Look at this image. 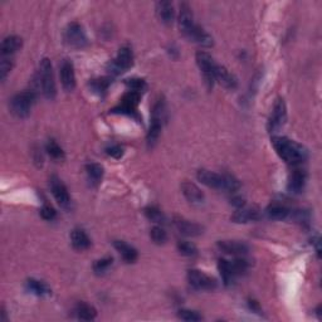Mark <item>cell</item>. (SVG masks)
<instances>
[{
    "instance_id": "cell-1",
    "label": "cell",
    "mask_w": 322,
    "mask_h": 322,
    "mask_svg": "<svg viewBox=\"0 0 322 322\" xmlns=\"http://www.w3.org/2000/svg\"><path fill=\"white\" fill-rule=\"evenodd\" d=\"M272 145L276 152L282 160L291 165H297L307 159V151L303 146L287 138L275 136L272 138Z\"/></svg>"
},
{
    "instance_id": "cell-2",
    "label": "cell",
    "mask_w": 322,
    "mask_h": 322,
    "mask_svg": "<svg viewBox=\"0 0 322 322\" xmlns=\"http://www.w3.org/2000/svg\"><path fill=\"white\" fill-rule=\"evenodd\" d=\"M38 83L39 87L42 90L43 95L48 100H53L57 93V88H56L55 82V74H53L52 63L48 58L42 60L39 64L38 71Z\"/></svg>"
},
{
    "instance_id": "cell-3",
    "label": "cell",
    "mask_w": 322,
    "mask_h": 322,
    "mask_svg": "<svg viewBox=\"0 0 322 322\" xmlns=\"http://www.w3.org/2000/svg\"><path fill=\"white\" fill-rule=\"evenodd\" d=\"M36 102V92L34 91H24V92L17 93L14 97L10 100V111L17 117H26L31 112Z\"/></svg>"
},
{
    "instance_id": "cell-4",
    "label": "cell",
    "mask_w": 322,
    "mask_h": 322,
    "mask_svg": "<svg viewBox=\"0 0 322 322\" xmlns=\"http://www.w3.org/2000/svg\"><path fill=\"white\" fill-rule=\"evenodd\" d=\"M133 64L132 50L130 47H122L119 50L116 60L110 62L109 71L112 74H120L130 69Z\"/></svg>"
},
{
    "instance_id": "cell-5",
    "label": "cell",
    "mask_w": 322,
    "mask_h": 322,
    "mask_svg": "<svg viewBox=\"0 0 322 322\" xmlns=\"http://www.w3.org/2000/svg\"><path fill=\"white\" fill-rule=\"evenodd\" d=\"M64 39H66L67 44L73 48H83L88 43L82 25L76 21L67 26L66 32H64Z\"/></svg>"
},
{
    "instance_id": "cell-6",
    "label": "cell",
    "mask_w": 322,
    "mask_h": 322,
    "mask_svg": "<svg viewBox=\"0 0 322 322\" xmlns=\"http://www.w3.org/2000/svg\"><path fill=\"white\" fill-rule=\"evenodd\" d=\"M197 63L199 66L201 73H203L205 83L208 85L209 88H211L213 87L214 81H216V78H214V71H216L217 64L214 63V60L206 52H198Z\"/></svg>"
},
{
    "instance_id": "cell-7",
    "label": "cell",
    "mask_w": 322,
    "mask_h": 322,
    "mask_svg": "<svg viewBox=\"0 0 322 322\" xmlns=\"http://www.w3.org/2000/svg\"><path fill=\"white\" fill-rule=\"evenodd\" d=\"M187 281L193 288L199 289V291H211L217 287V282L214 278L209 277L208 275L197 270H192L187 272Z\"/></svg>"
},
{
    "instance_id": "cell-8",
    "label": "cell",
    "mask_w": 322,
    "mask_h": 322,
    "mask_svg": "<svg viewBox=\"0 0 322 322\" xmlns=\"http://www.w3.org/2000/svg\"><path fill=\"white\" fill-rule=\"evenodd\" d=\"M287 120V109H286V103H284L283 100H277L275 103V107H273L272 115H271L270 120H268L267 123V128L268 132H277L278 130L284 125Z\"/></svg>"
},
{
    "instance_id": "cell-9",
    "label": "cell",
    "mask_w": 322,
    "mask_h": 322,
    "mask_svg": "<svg viewBox=\"0 0 322 322\" xmlns=\"http://www.w3.org/2000/svg\"><path fill=\"white\" fill-rule=\"evenodd\" d=\"M178 23H179V29H180L182 36L186 37V38L189 39L190 34H192V32L194 31L197 24L194 23L192 9H190V7L186 4V3H182V4L180 5V13H179Z\"/></svg>"
},
{
    "instance_id": "cell-10",
    "label": "cell",
    "mask_w": 322,
    "mask_h": 322,
    "mask_svg": "<svg viewBox=\"0 0 322 322\" xmlns=\"http://www.w3.org/2000/svg\"><path fill=\"white\" fill-rule=\"evenodd\" d=\"M49 186L50 190H52L53 197L56 198L57 203L60 204L61 206H63V208H67V206L69 205V203H71V198H69L68 190H67L63 181H62L58 176L53 175L50 176L49 179Z\"/></svg>"
},
{
    "instance_id": "cell-11",
    "label": "cell",
    "mask_w": 322,
    "mask_h": 322,
    "mask_svg": "<svg viewBox=\"0 0 322 322\" xmlns=\"http://www.w3.org/2000/svg\"><path fill=\"white\" fill-rule=\"evenodd\" d=\"M174 225H175L179 233H181L182 235H186V237H197V235L203 233V228L199 224L186 221V219L180 218V217L174 218Z\"/></svg>"
},
{
    "instance_id": "cell-12",
    "label": "cell",
    "mask_w": 322,
    "mask_h": 322,
    "mask_svg": "<svg viewBox=\"0 0 322 322\" xmlns=\"http://www.w3.org/2000/svg\"><path fill=\"white\" fill-rule=\"evenodd\" d=\"M61 81L62 86L66 91H72L76 87V74H74L73 64L68 60H64L61 64Z\"/></svg>"
},
{
    "instance_id": "cell-13",
    "label": "cell",
    "mask_w": 322,
    "mask_h": 322,
    "mask_svg": "<svg viewBox=\"0 0 322 322\" xmlns=\"http://www.w3.org/2000/svg\"><path fill=\"white\" fill-rule=\"evenodd\" d=\"M218 248L224 253L233 256H244L248 252V246L238 240H221L218 242Z\"/></svg>"
},
{
    "instance_id": "cell-14",
    "label": "cell",
    "mask_w": 322,
    "mask_h": 322,
    "mask_svg": "<svg viewBox=\"0 0 322 322\" xmlns=\"http://www.w3.org/2000/svg\"><path fill=\"white\" fill-rule=\"evenodd\" d=\"M198 180L213 189L223 190V175L203 169L198 171Z\"/></svg>"
},
{
    "instance_id": "cell-15",
    "label": "cell",
    "mask_w": 322,
    "mask_h": 322,
    "mask_svg": "<svg viewBox=\"0 0 322 322\" xmlns=\"http://www.w3.org/2000/svg\"><path fill=\"white\" fill-rule=\"evenodd\" d=\"M214 78H216V81H218L222 86H224L225 88L234 90L237 87V78L223 66H218L217 64L216 71H214Z\"/></svg>"
},
{
    "instance_id": "cell-16",
    "label": "cell",
    "mask_w": 322,
    "mask_h": 322,
    "mask_svg": "<svg viewBox=\"0 0 322 322\" xmlns=\"http://www.w3.org/2000/svg\"><path fill=\"white\" fill-rule=\"evenodd\" d=\"M261 214H259V210L256 208H238L235 210V213L232 216V221L235 223H249V222H254L258 221Z\"/></svg>"
},
{
    "instance_id": "cell-17",
    "label": "cell",
    "mask_w": 322,
    "mask_h": 322,
    "mask_svg": "<svg viewBox=\"0 0 322 322\" xmlns=\"http://www.w3.org/2000/svg\"><path fill=\"white\" fill-rule=\"evenodd\" d=\"M181 190H182L184 197L186 198L190 203H193V204L203 203L204 194L201 193V190L199 189V187H198L195 184H193V182H187V181L184 182V184L181 185Z\"/></svg>"
},
{
    "instance_id": "cell-18",
    "label": "cell",
    "mask_w": 322,
    "mask_h": 322,
    "mask_svg": "<svg viewBox=\"0 0 322 322\" xmlns=\"http://www.w3.org/2000/svg\"><path fill=\"white\" fill-rule=\"evenodd\" d=\"M114 246L117 249V252L121 254V257L127 263H133L138 259V251L133 247H131L130 244L126 243V242L115 240Z\"/></svg>"
},
{
    "instance_id": "cell-19",
    "label": "cell",
    "mask_w": 322,
    "mask_h": 322,
    "mask_svg": "<svg viewBox=\"0 0 322 322\" xmlns=\"http://www.w3.org/2000/svg\"><path fill=\"white\" fill-rule=\"evenodd\" d=\"M306 184V173L303 170H294L288 179V190L291 193H300Z\"/></svg>"
},
{
    "instance_id": "cell-20",
    "label": "cell",
    "mask_w": 322,
    "mask_h": 322,
    "mask_svg": "<svg viewBox=\"0 0 322 322\" xmlns=\"http://www.w3.org/2000/svg\"><path fill=\"white\" fill-rule=\"evenodd\" d=\"M71 240L72 246L77 251H85V249L90 248L91 240L88 238V235L86 234V232L83 229H74L71 233Z\"/></svg>"
},
{
    "instance_id": "cell-21",
    "label": "cell",
    "mask_w": 322,
    "mask_h": 322,
    "mask_svg": "<svg viewBox=\"0 0 322 322\" xmlns=\"http://www.w3.org/2000/svg\"><path fill=\"white\" fill-rule=\"evenodd\" d=\"M156 14L165 24H170L174 19V7L170 2H159L156 4Z\"/></svg>"
},
{
    "instance_id": "cell-22",
    "label": "cell",
    "mask_w": 322,
    "mask_h": 322,
    "mask_svg": "<svg viewBox=\"0 0 322 322\" xmlns=\"http://www.w3.org/2000/svg\"><path fill=\"white\" fill-rule=\"evenodd\" d=\"M189 40L198 43V44L203 45V47H210V45H213V38L203 28H200L199 25H195L194 31L190 34Z\"/></svg>"
},
{
    "instance_id": "cell-23",
    "label": "cell",
    "mask_w": 322,
    "mask_h": 322,
    "mask_svg": "<svg viewBox=\"0 0 322 322\" xmlns=\"http://www.w3.org/2000/svg\"><path fill=\"white\" fill-rule=\"evenodd\" d=\"M74 313H76V316L79 318V320H83V321L95 320L96 315H97L95 307L85 302H79L78 305L76 306Z\"/></svg>"
},
{
    "instance_id": "cell-24",
    "label": "cell",
    "mask_w": 322,
    "mask_h": 322,
    "mask_svg": "<svg viewBox=\"0 0 322 322\" xmlns=\"http://www.w3.org/2000/svg\"><path fill=\"white\" fill-rule=\"evenodd\" d=\"M265 213H267L268 218L275 219V221H282V219H286L287 217L289 216V213H291V211L288 210V208H286L284 205H282V204L273 203V204H271L270 206H268L267 210H265Z\"/></svg>"
},
{
    "instance_id": "cell-25",
    "label": "cell",
    "mask_w": 322,
    "mask_h": 322,
    "mask_svg": "<svg viewBox=\"0 0 322 322\" xmlns=\"http://www.w3.org/2000/svg\"><path fill=\"white\" fill-rule=\"evenodd\" d=\"M21 47V38L18 36H10L7 37L2 43V55L9 56L17 52Z\"/></svg>"
},
{
    "instance_id": "cell-26",
    "label": "cell",
    "mask_w": 322,
    "mask_h": 322,
    "mask_svg": "<svg viewBox=\"0 0 322 322\" xmlns=\"http://www.w3.org/2000/svg\"><path fill=\"white\" fill-rule=\"evenodd\" d=\"M161 122H163V119H160V117H156V116H152L151 123H150L149 132H147V136H146L147 145H149V146H152V145L157 141V139H159L160 131H161Z\"/></svg>"
},
{
    "instance_id": "cell-27",
    "label": "cell",
    "mask_w": 322,
    "mask_h": 322,
    "mask_svg": "<svg viewBox=\"0 0 322 322\" xmlns=\"http://www.w3.org/2000/svg\"><path fill=\"white\" fill-rule=\"evenodd\" d=\"M86 173H87L88 180L91 181V184L98 185L102 180V176H103V168L100 164L91 163L86 166Z\"/></svg>"
},
{
    "instance_id": "cell-28",
    "label": "cell",
    "mask_w": 322,
    "mask_h": 322,
    "mask_svg": "<svg viewBox=\"0 0 322 322\" xmlns=\"http://www.w3.org/2000/svg\"><path fill=\"white\" fill-rule=\"evenodd\" d=\"M25 286L26 289L33 294H36V296H45V294H49L50 292L47 284L38 280H34V278H31V280L26 281Z\"/></svg>"
},
{
    "instance_id": "cell-29",
    "label": "cell",
    "mask_w": 322,
    "mask_h": 322,
    "mask_svg": "<svg viewBox=\"0 0 322 322\" xmlns=\"http://www.w3.org/2000/svg\"><path fill=\"white\" fill-rule=\"evenodd\" d=\"M218 268L225 284L230 283V282L234 280L235 273H234V270H233L232 262L227 261V259H221L218 263Z\"/></svg>"
},
{
    "instance_id": "cell-30",
    "label": "cell",
    "mask_w": 322,
    "mask_h": 322,
    "mask_svg": "<svg viewBox=\"0 0 322 322\" xmlns=\"http://www.w3.org/2000/svg\"><path fill=\"white\" fill-rule=\"evenodd\" d=\"M110 85H111V79H110L109 77H102V78L92 79L90 82V87L92 88L93 92L98 93V95H102V93L106 92Z\"/></svg>"
},
{
    "instance_id": "cell-31",
    "label": "cell",
    "mask_w": 322,
    "mask_h": 322,
    "mask_svg": "<svg viewBox=\"0 0 322 322\" xmlns=\"http://www.w3.org/2000/svg\"><path fill=\"white\" fill-rule=\"evenodd\" d=\"M240 182L234 176L229 175V174H224L223 175V190H227L229 193H235L239 190Z\"/></svg>"
},
{
    "instance_id": "cell-32",
    "label": "cell",
    "mask_w": 322,
    "mask_h": 322,
    "mask_svg": "<svg viewBox=\"0 0 322 322\" xmlns=\"http://www.w3.org/2000/svg\"><path fill=\"white\" fill-rule=\"evenodd\" d=\"M45 149H47V152L49 154V156L53 157L55 160H63L64 159L63 150H62V147L55 140L48 141Z\"/></svg>"
},
{
    "instance_id": "cell-33",
    "label": "cell",
    "mask_w": 322,
    "mask_h": 322,
    "mask_svg": "<svg viewBox=\"0 0 322 322\" xmlns=\"http://www.w3.org/2000/svg\"><path fill=\"white\" fill-rule=\"evenodd\" d=\"M145 216L147 217V219H150V221L154 223H159L160 224V223L165 222V217H164L163 211L159 208H156V206H147L145 209Z\"/></svg>"
},
{
    "instance_id": "cell-34",
    "label": "cell",
    "mask_w": 322,
    "mask_h": 322,
    "mask_svg": "<svg viewBox=\"0 0 322 322\" xmlns=\"http://www.w3.org/2000/svg\"><path fill=\"white\" fill-rule=\"evenodd\" d=\"M112 262H114V259H112L111 257L98 259V261H96L95 264H93V271H95L96 275H98V276L104 275V273L111 268Z\"/></svg>"
},
{
    "instance_id": "cell-35",
    "label": "cell",
    "mask_w": 322,
    "mask_h": 322,
    "mask_svg": "<svg viewBox=\"0 0 322 322\" xmlns=\"http://www.w3.org/2000/svg\"><path fill=\"white\" fill-rule=\"evenodd\" d=\"M178 249L182 256H186V257H193L198 253L197 247H195L193 243H190V242H186V240L179 242Z\"/></svg>"
},
{
    "instance_id": "cell-36",
    "label": "cell",
    "mask_w": 322,
    "mask_h": 322,
    "mask_svg": "<svg viewBox=\"0 0 322 322\" xmlns=\"http://www.w3.org/2000/svg\"><path fill=\"white\" fill-rule=\"evenodd\" d=\"M179 318L184 321H189V322H195V321H201L203 320V316L199 315L198 312L192 310H180L178 313Z\"/></svg>"
},
{
    "instance_id": "cell-37",
    "label": "cell",
    "mask_w": 322,
    "mask_h": 322,
    "mask_svg": "<svg viewBox=\"0 0 322 322\" xmlns=\"http://www.w3.org/2000/svg\"><path fill=\"white\" fill-rule=\"evenodd\" d=\"M150 235H151V239L154 240L156 244L165 243L166 238H168V235H166V232L161 227H154V228H152L151 233H150Z\"/></svg>"
},
{
    "instance_id": "cell-38",
    "label": "cell",
    "mask_w": 322,
    "mask_h": 322,
    "mask_svg": "<svg viewBox=\"0 0 322 322\" xmlns=\"http://www.w3.org/2000/svg\"><path fill=\"white\" fill-rule=\"evenodd\" d=\"M125 83L131 88V91H135V92L139 93H140L142 90H145V87H146V83H145V81L141 78L126 79Z\"/></svg>"
},
{
    "instance_id": "cell-39",
    "label": "cell",
    "mask_w": 322,
    "mask_h": 322,
    "mask_svg": "<svg viewBox=\"0 0 322 322\" xmlns=\"http://www.w3.org/2000/svg\"><path fill=\"white\" fill-rule=\"evenodd\" d=\"M56 214H57V211L55 210V208L52 205H48V204H44L43 208L40 209V216L45 221H53L56 218Z\"/></svg>"
},
{
    "instance_id": "cell-40",
    "label": "cell",
    "mask_w": 322,
    "mask_h": 322,
    "mask_svg": "<svg viewBox=\"0 0 322 322\" xmlns=\"http://www.w3.org/2000/svg\"><path fill=\"white\" fill-rule=\"evenodd\" d=\"M12 67H13L12 61L5 60V58H3L2 62H0V79L4 81L5 78H7L8 73H9V72H10Z\"/></svg>"
},
{
    "instance_id": "cell-41",
    "label": "cell",
    "mask_w": 322,
    "mask_h": 322,
    "mask_svg": "<svg viewBox=\"0 0 322 322\" xmlns=\"http://www.w3.org/2000/svg\"><path fill=\"white\" fill-rule=\"evenodd\" d=\"M107 154L110 155V156L115 157V159H120L121 156H122L123 151H122V147L120 146V145H111V146H109L106 149Z\"/></svg>"
},
{
    "instance_id": "cell-42",
    "label": "cell",
    "mask_w": 322,
    "mask_h": 322,
    "mask_svg": "<svg viewBox=\"0 0 322 322\" xmlns=\"http://www.w3.org/2000/svg\"><path fill=\"white\" fill-rule=\"evenodd\" d=\"M249 307L253 311H259V305L256 301H249Z\"/></svg>"
}]
</instances>
